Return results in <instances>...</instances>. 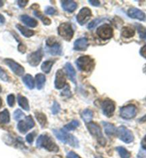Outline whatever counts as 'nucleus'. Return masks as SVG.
I'll list each match as a JSON object with an SVG mask.
<instances>
[{
	"label": "nucleus",
	"mask_w": 146,
	"mask_h": 158,
	"mask_svg": "<svg viewBox=\"0 0 146 158\" xmlns=\"http://www.w3.org/2000/svg\"><path fill=\"white\" fill-rule=\"evenodd\" d=\"M0 79L3 81H9V76L7 73H6V71L4 70L0 66Z\"/></svg>",
	"instance_id": "37"
},
{
	"label": "nucleus",
	"mask_w": 146,
	"mask_h": 158,
	"mask_svg": "<svg viewBox=\"0 0 146 158\" xmlns=\"http://www.w3.org/2000/svg\"><path fill=\"white\" fill-rule=\"evenodd\" d=\"M115 134L120 140L124 142L125 143H131L134 140V136L133 132L125 126H120L116 129Z\"/></svg>",
	"instance_id": "6"
},
{
	"label": "nucleus",
	"mask_w": 146,
	"mask_h": 158,
	"mask_svg": "<svg viewBox=\"0 0 146 158\" xmlns=\"http://www.w3.org/2000/svg\"><path fill=\"white\" fill-rule=\"evenodd\" d=\"M137 115V108L134 105H128L122 107L120 109V115L126 120H130L135 118Z\"/></svg>",
	"instance_id": "7"
},
{
	"label": "nucleus",
	"mask_w": 146,
	"mask_h": 158,
	"mask_svg": "<svg viewBox=\"0 0 146 158\" xmlns=\"http://www.w3.org/2000/svg\"><path fill=\"white\" fill-rule=\"evenodd\" d=\"M92 15L91 11L89 8L83 7L81 9L78 15L76 16V20L80 25H83L91 18Z\"/></svg>",
	"instance_id": "14"
},
{
	"label": "nucleus",
	"mask_w": 146,
	"mask_h": 158,
	"mask_svg": "<svg viewBox=\"0 0 146 158\" xmlns=\"http://www.w3.org/2000/svg\"><path fill=\"white\" fill-rule=\"evenodd\" d=\"M18 100V103L19 106L22 107V108L25 110L29 111V101H28V99L26 97L21 96V95H19L17 97Z\"/></svg>",
	"instance_id": "23"
},
{
	"label": "nucleus",
	"mask_w": 146,
	"mask_h": 158,
	"mask_svg": "<svg viewBox=\"0 0 146 158\" xmlns=\"http://www.w3.org/2000/svg\"><path fill=\"white\" fill-rule=\"evenodd\" d=\"M35 117L36 118L37 121L39 122V124L42 127H45L47 123V119H46V115L40 112H36L35 113Z\"/></svg>",
	"instance_id": "28"
},
{
	"label": "nucleus",
	"mask_w": 146,
	"mask_h": 158,
	"mask_svg": "<svg viewBox=\"0 0 146 158\" xmlns=\"http://www.w3.org/2000/svg\"><path fill=\"white\" fill-rule=\"evenodd\" d=\"M116 150L119 153L120 156L121 158H130V157H131V153L126 148L123 147H118L116 148Z\"/></svg>",
	"instance_id": "33"
},
{
	"label": "nucleus",
	"mask_w": 146,
	"mask_h": 158,
	"mask_svg": "<svg viewBox=\"0 0 146 158\" xmlns=\"http://www.w3.org/2000/svg\"><path fill=\"white\" fill-rule=\"evenodd\" d=\"M53 132L55 135V136L59 139L60 141L65 144H68L71 147L73 148H78L79 144H78V140L76 137L71 134H68L64 130H53Z\"/></svg>",
	"instance_id": "1"
},
{
	"label": "nucleus",
	"mask_w": 146,
	"mask_h": 158,
	"mask_svg": "<svg viewBox=\"0 0 146 158\" xmlns=\"http://www.w3.org/2000/svg\"><path fill=\"white\" fill-rule=\"evenodd\" d=\"M89 2L94 6H100V2L99 1H95V0H89Z\"/></svg>",
	"instance_id": "46"
},
{
	"label": "nucleus",
	"mask_w": 146,
	"mask_h": 158,
	"mask_svg": "<svg viewBox=\"0 0 146 158\" xmlns=\"http://www.w3.org/2000/svg\"><path fill=\"white\" fill-rule=\"evenodd\" d=\"M34 136H35V135H34V132H31V133L28 134L27 136L26 137V140H27L28 143H29V144H31L34 140Z\"/></svg>",
	"instance_id": "41"
},
{
	"label": "nucleus",
	"mask_w": 146,
	"mask_h": 158,
	"mask_svg": "<svg viewBox=\"0 0 146 158\" xmlns=\"http://www.w3.org/2000/svg\"><path fill=\"white\" fill-rule=\"evenodd\" d=\"M139 122L140 123H146V115L143 116L140 118V120H139Z\"/></svg>",
	"instance_id": "49"
},
{
	"label": "nucleus",
	"mask_w": 146,
	"mask_h": 158,
	"mask_svg": "<svg viewBox=\"0 0 146 158\" xmlns=\"http://www.w3.org/2000/svg\"><path fill=\"white\" fill-rule=\"evenodd\" d=\"M135 34H136L135 30H134L132 27H123V29L121 30V36L123 37V38H126V39L131 38V37L134 36Z\"/></svg>",
	"instance_id": "21"
},
{
	"label": "nucleus",
	"mask_w": 146,
	"mask_h": 158,
	"mask_svg": "<svg viewBox=\"0 0 146 158\" xmlns=\"http://www.w3.org/2000/svg\"><path fill=\"white\" fill-rule=\"evenodd\" d=\"M66 158H80V157L77 154H76L75 152H69L67 155Z\"/></svg>",
	"instance_id": "44"
},
{
	"label": "nucleus",
	"mask_w": 146,
	"mask_h": 158,
	"mask_svg": "<svg viewBox=\"0 0 146 158\" xmlns=\"http://www.w3.org/2000/svg\"><path fill=\"white\" fill-rule=\"evenodd\" d=\"M54 64V61H46L41 65V70L45 73H49L53 65Z\"/></svg>",
	"instance_id": "31"
},
{
	"label": "nucleus",
	"mask_w": 146,
	"mask_h": 158,
	"mask_svg": "<svg viewBox=\"0 0 146 158\" xmlns=\"http://www.w3.org/2000/svg\"><path fill=\"white\" fill-rule=\"evenodd\" d=\"M79 125H80L79 122H78V120H72V121L69 123V124L64 125V131L66 132L73 131V130H75L76 127H78V126H79Z\"/></svg>",
	"instance_id": "30"
},
{
	"label": "nucleus",
	"mask_w": 146,
	"mask_h": 158,
	"mask_svg": "<svg viewBox=\"0 0 146 158\" xmlns=\"http://www.w3.org/2000/svg\"><path fill=\"white\" fill-rule=\"evenodd\" d=\"M2 87H1V86H0V93H1V92H2Z\"/></svg>",
	"instance_id": "52"
},
{
	"label": "nucleus",
	"mask_w": 146,
	"mask_h": 158,
	"mask_svg": "<svg viewBox=\"0 0 146 158\" xmlns=\"http://www.w3.org/2000/svg\"><path fill=\"white\" fill-rule=\"evenodd\" d=\"M47 46V52L52 56H59L62 53V48L61 44L56 41H52L48 39L46 41Z\"/></svg>",
	"instance_id": "13"
},
{
	"label": "nucleus",
	"mask_w": 146,
	"mask_h": 158,
	"mask_svg": "<svg viewBox=\"0 0 146 158\" xmlns=\"http://www.w3.org/2000/svg\"><path fill=\"white\" fill-rule=\"evenodd\" d=\"M10 121V115L8 110H4L0 113V123L1 124H6Z\"/></svg>",
	"instance_id": "29"
},
{
	"label": "nucleus",
	"mask_w": 146,
	"mask_h": 158,
	"mask_svg": "<svg viewBox=\"0 0 146 158\" xmlns=\"http://www.w3.org/2000/svg\"><path fill=\"white\" fill-rule=\"evenodd\" d=\"M46 82V77L42 73H39L36 75V87L39 90L42 89Z\"/></svg>",
	"instance_id": "26"
},
{
	"label": "nucleus",
	"mask_w": 146,
	"mask_h": 158,
	"mask_svg": "<svg viewBox=\"0 0 146 158\" xmlns=\"http://www.w3.org/2000/svg\"><path fill=\"white\" fill-rule=\"evenodd\" d=\"M128 15L129 17L132 19H136L140 21H143L145 22L146 20V15L145 14L141 11L140 9L137 8H131L128 11Z\"/></svg>",
	"instance_id": "16"
},
{
	"label": "nucleus",
	"mask_w": 146,
	"mask_h": 158,
	"mask_svg": "<svg viewBox=\"0 0 146 158\" xmlns=\"http://www.w3.org/2000/svg\"><path fill=\"white\" fill-rule=\"evenodd\" d=\"M22 81L23 82H24V85H26L29 89L31 90L34 88V81L33 77H32L31 75H29V74L25 75L24 77L22 78Z\"/></svg>",
	"instance_id": "22"
},
{
	"label": "nucleus",
	"mask_w": 146,
	"mask_h": 158,
	"mask_svg": "<svg viewBox=\"0 0 146 158\" xmlns=\"http://www.w3.org/2000/svg\"><path fill=\"white\" fill-rule=\"evenodd\" d=\"M61 4L62 8H63L65 11L67 12H73L77 8V4L74 1H71V0H67V1H63L61 2Z\"/></svg>",
	"instance_id": "18"
},
{
	"label": "nucleus",
	"mask_w": 146,
	"mask_h": 158,
	"mask_svg": "<svg viewBox=\"0 0 146 158\" xmlns=\"http://www.w3.org/2000/svg\"><path fill=\"white\" fill-rule=\"evenodd\" d=\"M27 3H28V1H27V0H22V1L19 0V1H17V4L19 6L22 8L24 7V6L27 4Z\"/></svg>",
	"instance_id": "43"
},
{
	"label": "nucleus",
	"mask_w": 146,
	"mask_h": 158,
	"mask_svg": "<svg viewBox=\"0 0 146 158\" xmlns=\"http://www.w3.org/2000/svg\"><path fill=\"white\" fill-rule=\"evenodd\" d=\"M2 106V101L1 98H0V108H1Z\"/></svg>",
	"instance_id": "51"
},
{
	"label": "nucleus",
	"mask_w": 146,
	"mask_h": 158,
	"mask_svg": "<svg viewBox=\"0 0 146 158\" xmlns=\"http://www.w3.org/2000/svg\"><path fill=\"white\" fill-rule=\"evenodd\" d=\"M55 12H56V10L54 8L52 7V6H47V7H46L45 9V13L46 14V15H54Z\"/></svg>",
	"instance_id": "40"
},
{
	"label": "nucleus",
	"mask_w": 146,
	"mask_h": 158,
	"mask_svg": "<svg viewBox=\"0 0 146 158\" xmlns=\"http://www.w3.org/2000/svg\"><path fill=\"white\" fill-rule=\"evenodd\" d=\"M103 125L104 127V130H105V132L108 136H111L115 134L116 128H115L114 125L111 124L109 123L106 122H103Z\"/></svg>",
	"instance_id": "24"
},
{
	"label": "nucleus",
	"mask_w": 146,
	"mask_h": 158,
	"mask_svg": "<svg viewBox=\"0 0 146 158\" xmlns=\"http://www.w3.org/2000/svg\"><path fill=\"white\" fill-rule=\"evenodd\" d=\"M66 83V78L65 76L64 71L59 69L58 70L55 76V81L54 85L56 89H61L63 88Z\"/></svg>",
	"instance_id": "15"
},
{
	"label": "nucleus",
	"mask_w": 146,
	"mask_h": 158,
	"mask_svg": "<svg viewBox=\"0 0 146 158\" xmlns=\"http://www.w3.org/2000/svg\"><path fill=\"white\" fill-rule=\"evenodd\" d=\"M141 146L143 149L146 150V135L143 138L142 141H141Z\"/></svg>",
	"instance_id": "47"
},
{
	"label": "nucleus",
	"mask_w": 146,
	"mask_h": 158,
	"mask_svg": "<svg viewBox=\"0 0 146 158\" xmlns=\"http://www.w3.org/2000/svg\"><path fill=\"white\" fill-rule=\"evenodd\" d=\"M101 22H102V19H96L92 21V22L89 24V26H88V29H93L95 27H96L97 25H98Z\"/></svg>",
	"instance_id": "38"
},
{
	"label": "nucleus",
	"mask_w": 146,
	"mask_h": 158,
	"mask_svg": "<svg viewBox=\"0 0 146 158\" xmlns=\"http://www.w3.org/2000/svg\"><path fill=\"white\" fill-rule=\"evenodd\" d=\"M89 44L88 42V40L86 38L78 39L77 40L75 41L73 45V49L76 51H79V52H84L89 47Z\"/></svg>",
	"instance_id": "17"
},
{
	"label": "nucleus",
	"mask_w": 146,
	"mask_h": 158,
	"mask_svg": "<svg viewBox=\"0 0 146 158\" xmlns=\"http://www.w3.org/2000/svg\"><path fill=\"white\" fill-rule=\"evenodd\" d=\"M61 110V107H60L59 103L57 101H54L52 107V112L54 115H56Z\"/></svg>",
	"instance_id": "35"
},
{
	"label": "nucleus",
	"mask_w": 146,
	"mask_h": 158,
	"mask_svg": "<svg viewBox=\"0 0 146 158\" xmlns=\"http://www.w3.org/2000/svg\"><path fill=\"white\" fill-rule=\"evenodd\" d=\"M64 68H65V70L66 71L67 75H68L69 78L71 79V81H73L74 83H76V71L72 65H71L70 63H66V64H65Z\"/></svg>",
	"instance_id": "20"
},
{
	"label": "nucleus",
	"mask_w": 146,
	"mask_h": 158,
	"mask_svg": "<svg viewBox=\"0 0 146 158\" xmlns=\"http://www.w3.org/2000/svg\"><path fill=\"white\" fill-rule=\"evenodd\" d=\"M136 26H137V29L139 35H140V38L146 41V29L140 24H136Z\"/></svg>",
	"instance_id": "34"
},
{
	"label": "nucleus",
	"mask_w": 146,
	"mask_h": 158,
	"mask_svg": "<svg viewBox=\"0 0 146 158\" xmlns=\"http://www.w3.org/2000/svg\"><path fill=\"white\" fill-rule=\"evenodd\" d=\"M16 27H17L19 31L21 33H22V35L24 36L25 37H27V38L32 36L34 34V32L33 31H31V30L27 29V27L22 26V25L17 24V25H16Z\"/></svg>",
	"instance_id": "25"
},
{
	"label": "nucleus",
	"mask_w": 146,
	"mask_h": 158,
	"mask_svg": "<svg viewBox=\"0 0 146 158\" xmlns=\"http://www.w3.org/2000/svg\"><path fill=\"white\" fill-rule=\"evenodd\" d=\"M76 64L78 70L83 72H90L94 69L95 62L89 56H83L76 60Z\"/></svg>",
	"instance_id": "3"
},
{
	"label": "nucleus",
	"mask_w": 146,
	"mask_h": 158,
	"mask_svg": "<svg viewBox=\"0 0 146 158\" xmlns=\"http://www.w3.org/2000/svg\"><path fill=\"white\" fill-rule=\"evenodd\" d=\"M93 117H94V113L90 109H86L81 113L82 119L86 123H91Z\"/></svg>",
	"instance_id": "27"
},
{
	"label": "nucleus",
	"mask_w": 146,
	"mask_h": 158,
	"mask_svg": "<svg viewBox=\"0 0 146 158\" xmlns=\"http://www.w3.org/2000/svg\"><path fill=\"white\" fill-rule=\"evenodd\" d=\"M5 23V18L2 15L0 14V25H3Z\"/></svg>",
	"instance_id": "48"
},
{
	"label": "nucleus",
	"mask_w": 146,
	"mask_h": 158,
	"mask_svg": "<svg viewBox=\"0 0 146 158\" xmlns=\"http://www.w3.org/2000/svg\"><path fill=\"white\" fill-rule=\"evenodd\" d=\"M24 116V113H23L21 110H19V109L16 110L15 111V113H14V118H15L16 120H19L20 119H22Z\"/></svg>",
	"instance_id": "36"
},
{
	"label": "nucleus",
	"mask_w": 146,
	"mask_h": 158,
	"mask_svg": "<svg viewBox=\"0 0 146 158\" xmlns=\"http://www.w3.org/2000/svg\"><path fill=\"white\" fill-rule=\"evenodd\" d=\"M20 19L24 24L27 27H36L38 24V22L36 19L30 17L28 15H22L20 17Z\"/></svg>",
	"instance_id": "19"
},
{
	"label": "nucleus",
	"mask_w": 146,
	"mask_h": 158,
	"mask_svg": "<svg viewBox=\"0 0 146 158\" xmlns=\"http://www.w3.org/2000/svg\"><path fill=\"white\" fill-rule=\"evenodd\" d=\"M18 50H19V52H21L22 53H24L25 52H26L27 48H26V46L24 45V44H23L22 43H21L19 44V46H18Z\"/></svg>",
	"instance_id": "42"
},
{
	"label": "nucleus",
	"mask_w": 146,
	"mask_h": 158,
	"mask_svg": "<svg viewBox=\"0 0 146 158\" xmlns=\"http://www.w3.org/2000/svg\"><path fill=\"white\" fill-rule=\"evenodd\" d=\"M145 72L146 73V66H145Z\"/></svg>",
	"instance_id": "54"
},
{
	"label": "nucleus",
	"mask_w": 146,
	"mask_h": 158,
	"mask_svg": "<svg viewBox=\"0 0 146 158\" xmlns=\"http://www.w3.org/2000/svg\"><path fill=\"white\" fill-rule=\"evenodd\" d=\"M37 148H43L49 152H56L59 151V147L52 139L47 135H41L36 141Z\"/></svg>",
	"instance_id": "2"
},
{
	"label": "nucleus",
	"mask_w": 146,
	"mask_h": 158,
	"mask_svg": "<svg viewBox=\"0 0 146 158\" xmlns=\"http://www.w3.org/2000/svg\"><path fill=\"white\" fill-rule=\"evenodd\" d=\"M101 109L103 113L106 117H112L115 109L114 102L110 99L104 100L101 103Z\"/></svg>",
	"instance_id": "10"
},
{
	"label": "nucleus",
	"mask_w": 146,
	"mask_h": 158,
	"mask_svg": "<svg viewBox=\"0 0 146 158\" xmlns=\"http://www.w3.org/2000/svg\"><path fill=\"white\" fill-rule=\"evenodd\" d=\"M4 6V2L0 0V7H2V6Z\"/></svg>",
	"instance_id": "50"
},
{
	"label": "nucleus",
	"mask_w": 146,
	"mask_h": 158,
	"mask_svg": "<svg viewBox=\"0 0 146 158\" xmlns=\"http://www.w3.org/2000/svg\"><path fill=\"white\" fill-rule=\"evenodd\" d=\"M87 127L90 133L96 138L97 141H98V143L100 145H106V141L105 138L103 135V133H102L100 125L95 123H89L87 124Z\"/></svg>",
	"instance_id": "4"
},
{
	"label": "nucleus",
	"mask_w": 146,
	"mask_h": 158,
	"mask_svg": "<svg viewBox=\"0 0 146 158\" xmlns=\"http://www.w3.org/2000/svg\"><path fill=\"white\" fill-rule=\"evenodd\" d=\"M34 125H35V123H34L33 118H31V115H29L25 118L24 120L19 121L17 125V129L21 133H26L28 131L31 129Z\"/></svg>",
	"instance_id": "9"
},
{
	"label": "nucleus",
	"mask_w": 146,
	"mask_h": 158,
	"mask_svg": "<svg viewBox=\"0 0 146 158\" xmlns=\"http://www.w3.org/2000/svg\"><path fill=\"white\" fill-rule=\"evenodd\" d=\"M7 103L10 107H13L15 103V96L14 94H9L7 96Z\"/></svg>",
	"instance_id": "39"
},
{
	"label": "nucleus",
	"mask_w": 146,
	"mask_h": 158,
	"mask_svg": "<svg viewBox=\"0 0 146 158\" xmlns=\"http://www.w3.org/2000/svg\"><path fill=\"white\" fill-rule=\"evenodd\" d=\"M44 56L43 49L39 48L36 52L30 53L27 56V62L31 66H37L41 62Z\"/></svg>",
	"instance_id": "11"
},
{
	"label": "nucleus",
	"mask_w": 146,
	"mask_h": 158,
	"mask_svg": "<svg viewBox=\"0 0 146 158\" xmlns=\"http://www.w3.org/2000/svg\"><path fill=\"white\" fill-rule=\"evenodd\" d=\"M140 55L142 56L143 58H145V59H146V44H145V45L143 46V47L140 48Z\"/></svg>",
	"instance_id": "45"
},
{
	"label": "nucleus",
	"mask_w": 146,
	"mask_h": 158,
	"mask_svg": "<svg viewBox=\"0 0 146 158\" xmlns=\"http://www.w3.org/2000/svg\"><path fill=\"white\" fill-rule=\"evenodd\" d=\"M96 34L103 40L110 39L113 36V28L109 24H103L97 29Z\"/></svg>",
	"instance_id": "8"
},
{
	"label": "nucleus",
	"mask_w": 146,
	"mask_h": 158,
	"mask_svg": "<svg viewBox=\"0 0 146 158\" xmlns=\"http://www.w3.org/2000/svg\"><path fill=\"white\" fill-rule=\"evenodd\" d=\"M6 65H7L9 68L11 69L12 72L16 75L19 76H22L24 73V69L22 66L19 64L18 63L10 59H5L4 60Z\"/></svg>",
	"instance_id": "12"
},
{
	"label": "nucleus",
	"mask_w": 146,
	"mask_h": 158,
	"mask_svg": "<svg viewBox=\"0 0 146 158\" xmlns=\"http://www.w3.org/2000/svg\"><path fill=\"white\" fill-rule=\"evenodd\" d=\"M95 158H103V157H96Z\"/></svg>",
	"instance_id": "53"
},
{
	"label": "nucleus",
	"mask_w": 146,
	"mask_h": 158,
	"mask_svg": "<svg viewBox=\"0 0 146 158\" xmlns=\"http://www.w3.org/2000/svg\"><path fill=\"white\" fill-rule=\"evenodd\" d=\"M58 34L64 40L69 41L73 38L74 32L70 24L63 23V24H60L59 28H58Z\"/></svg>",
	"instance_id": "5"
},
{
	"label": "nucleus",
	"mask_w": 146,
	"mask_h": 158,
	"mask_svg": "<svg viewBox=\"0 0 146 158\" xmlns=\"http://www.w3.org/2000/svg\"><path fill=\"white\" fill-rule=\"evenodd\" d=\"M34 15H35L36 17H38V18L40 19L42 21V22L45 25H49V24H51V20L47 18V17H45L44 15H43L40 12V11H34Z\"/></svg>",
	"instance_id": "32"
}]
</instances>
